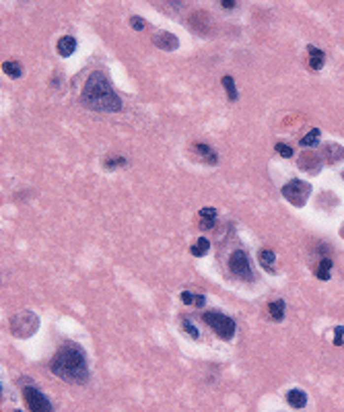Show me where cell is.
Here are the masks:
<instances>
[{
  "mask_svg": "<svg viewBox=\"0 0 344 412\" xmlns=\"http://www.w3.org/2000/svg\"><path fill=\"white\" fill-rule=\"evenodd\" d=\"M37 328H39V317L33 311H29V309L15 313L13 319H10V332L17 338H29L35 334Z\"/></svg>",
  "mask_w": 344,
  "mask_h": 412,
  "instance_id": "277c9868",
  "label": "cell"
},
{
  "mask_svg": "<svg viewBox=\"0 0 344 412\" xmlns=\"http://www.w3.org/2000/svg\"><path fill=\"white\" fill-rule=\"evenodd\" d=\"M13 412H23V410H13Z\"/></svg>",
  "mask_w": 344,
  "mask_h": 412,
  "instance_id": "f546056e",
  "label": "cell"
},
{
  "mask_svg": "<svg viewBox=\"0 0 344 412\" xmlns=\"http://www.w3.org/2000/svg\"><path fill=\"white\" fill-rule=\"evenodd\" d=\"M284 301L282 299H278V301H272L270 305H268V313H270V317L274 319V322H282L284 319Z\"/></svg>",
  "mask_w": 344,
  "mask_h": 412,
  "instance_id": "5bb4252c",
  "label": "cell"
},
{
  "mask_svg": "<svg viewBox=\"0 0 344 412\" xmlns=\"http://www.w3.org/2000/svg\"><path fill=\"white\" fill-rule=\"evenodd\" d=\"M144 25H146L144 19H142V17H138V15H134V17L130 19V27H132V29H136V31L144 29Z\"/></svg>",
  "mask_w": 344,
  "mask_h": 412,
  "instance_id": "cb8c5ba5",
  "label": "cell"
},
{
  "mask_svg": "<svg viewBox=\"0 0 344 412\" xmlns=\"http://www.w3.org/2000/svg\"><path fill=\"white\" fill-rule=\"evenodd\" d=\"M202 319L206 324H208L210 328H212V332L219 338H223V340H231L233 336H235V330H237V326H235V322L229 315H225V313H221V311H206V313H202Z\"/></svg>",
  "mask_w": 344,
  "mask_h": 412,
  "instance_id": "3957f363",
  "label": "cell"
},
{
  "mask_svg": "<svg viewBox=\"0 0 344 412\" xmlns=\"http://www.w3.org/2000/svg\"><path fill=\"white\" fill-rule=\"evenodd\" d=\"M2 72H6L10 78H19V76H23V66H21V62L6 60V62H2Z\"/></svg>",
  "mask_w": 344,
  "mask_h": 412,
  "instance_id": "e0dca14e",
  "label": "cell"
},
{
  "mask_svg": "<svg viewBox=\"0 0 344 412\" xmlns=\"http://www.w3.org/2000/svg\"><path fill=\"white\" fill-rule=\"evenodd\" d=\"M342 336H344V328L338 326L334 330V346H342Z\"/></svg>",
  "mask_w": 344,
  "mask_h": 412,
  "instance_id": "d4e9b609",
  "label": "cell"
},
{
  "mask_svg": "<svg viewBox=\"0 0 344 412\" xmlns=\"http://www.w3.org/2000/svg\"><path fill=\"white\" fill-rule=\"evenodd\" d=\"M317 140H319V130L313 128V130H309L307 136L301 138V146H313V144H317Z\"/></svg>",
  "mask_w": 344,
  "mask_h": 412,
  "instance_id": "44dd1931",
  "label": "cell"
},
{
  "mask_svg": "<svg viewBox=\"0 0 344 412\" xmlns=\"http://www.w3.org/2000/svg\"><path fill=\"white\" fill-rule=\"evenodd\" d=\"M221 83H223V87H225V91H227V95H229V101H237L239 93H237V89H235V81H233V76L225 74V76L221 78Z\"/></svg>",
  "mask_w": 344,
  "mask_h": 412,
  "instance_id": "ffe728a7",
  "label": "cell"
},
{
  "mask_svg": "<svg viewBox=\"0 0 344 412\" xmlns=\"http://www.w3.org/2000/svg\"><path fill=\"white\" fill-rule=\"evenodd\" d=\"M23 398H25V404L31 412H54L52 402L37 390V387H25V390H23Z\"/></svg>",
  "mask_w": 344,
  "mask_h": 412,
  "instance_id": "52a82bcc",
  "label": "cell"
},
{
  "mask_svg": "<svg viewBox=\"0 0 344 412\" xmlns=\"http://www.w3.org/2000/svg\"><path fill=\"white\" fill-rule=\"evenodd\" d=\"M286 402H289L293 408H305L307 394L303 390H291L289 394H286Z\"/></svg>",
  "mask_w": 344,
  "mask_h": 412,
  "instance_id": "7c38bea8",
  "label": "cell"
},
{
  "mask_svg": "<svg viewBox=\"0 0 344 412\" xmlns=\"http://www.w3.org/2000/svg\"><path fill=\"white\" fill-rule=\"evenodd\" d=\"M56 50H58V54L62 56V58H68V56H72L74 50H76V39L70 37V35H62L58 39V43H56Z\"/></svg>",
  "mask_w": 344,
  "mask_h": 412,
  "instance_id": "9c48e42d",
  "label": "cell"
},
{
  "mask_svg": "<svg viewBox=\"0 0 344 412\" xmlns=\"http://www.w3.org/2000/svg\"><path fill=\"white\" fill-rule=\"evenodd\" d=\"M340 235H342V239H344V227H342V229H340Z\"/></svg>",
  "mask_w": 344,
  "mask_h": 412,
  "instance_id": "f1b7e54d",
  "label": "cell"
},
{
  "mask_svg": "<svg viewBox=\"0 0 344 412\" xmlns=\"http://www.w3.org/2000/svg\"><path fill=\"white\" fill-rule=\"evenodd\" d=\"M181 328H183V332L192 338V340H198L200 338V334H198V330H196V326H194L190 319H183V324H181Z\"/></svg>",
  "mask_w": 344,
  "mask_h": 412,
  "instance_id": "7402d4cb",
  "label": "cell"
},
{
  "mask_svg": "<svg viewBox=\"0 0 344 412\" xmlns=\"http://www.w3.org/2000/svg\"><path fill=\"white\" fill-rule=\"evenodd\" d=\"M276 153H278L280 157H284V159H291V157H293V148H291L289 144L278 142V144H276Z\"/></svg>",
  "mask_w": 344,
  "mask_h": 412,
  "instance_id": "603a6c76",
  "label": "cell"
},
{
  "mask_svg": "<svg viewBox=\"0 0 344 412\" xmlns=\"http://www.w3.org/2000/svg\"><path fill=\"white\" fill-rule=\"evenodd\" d=\"M153 43L159 50H165V52H173L179 48V39L169 31H157L153 37Z\"/></svg>",
  "mask_w": 344,
  "mask_h": 412,
  "instance_id": "ba28073f",
  "label": "cell"
},
{
  "mask_svg": "<svg viewBox=\"0 0 344 412\" xmlns=\"http://www.w3.org/2000/svg\"><path fill=\"white\" fill-rule=\"evenodd\" d=\"M194 151H196V153L202 157V161H206L208 165H216V161H219L208 144H194Z\"/></svg>",
  "mask_w": 344,
  "mask_h": 412,
  "instance_id": "4fadbf2b",
  "label": "cell"
},
{
  "mask_svg": "<svg viewBox=\"0 0 344 412\" xmlns=\"http://www.w3.org/2000/svg\"><path fill=\"white\" fill-rule=\"evenodd\" d=\"M181 301L186 303V305H194V295L188 293V291H183V293H181Z\"/></svg>",
  "mask_w": 344,
  "mask_h": 412,
  "instance_id": "484cf974",
  "label": "cell"
},
{
  "mask_svg": "<svg viewBox=\"0 0 344 412\" xmlns=\"http://www.w3.org/2000/svg\"><path fill=\"white\" fill-rule=\"evenodd\" d=\"M324 155L328 157V161H342L344 159V148L340 144H326L324 146Z\"/></svg>",
  "mask_w": 344,
  "mask_h": 412,
  "instance_id": "9a60e30c",
  "label": "cell"
},
{
  "mask_svg": "<svg viewBox=\"0 0 344 412\" xmlns=\"http://www.w3.org/2000/svg\"><path fill=\"white\" fill-rule=\"evenodd\" d=\"M50 371L66 383H85L89 379L85 350L76 344H62L50 361Z\"/></svg>",
  "mask_w": 344,
  "mask_h": 412,
  "instance_id": "6da1fadb",
  "label": "cell"
},
{
  "mask_svg": "<svg viewBox=\"0 0 344 412\" xmlns=\"http://www.w3.org/2000/svg\"><path fill=\"white\" fill-rule=\"evenodd\" d=\"M208 249H210V241L206 237H200L196 243L192 245V249H190V254L194 256V258H202V256H206L208 254Z\"/></svg>",
  "mask_w": 344,
  "mask_h": 412,
  "instance_id": "2e32d148",
  "label": "cell"
},
{
  "mask_svg": "<svg viewBox=\"0 0 344 412\" xmlns=\"http://www.w3.org/2000/svg\"><path fill=\"white\" fill-rule=\"evenodd\" d=\"M280 192L293 206H305L309 194H311V186H309L307 181H301V179H291L289 184L282 186Z\"/></svg>",
  "mask_w": 344,
  "mask_h": 412,
  "instance_id": "5b68a950",
  "label": "cell"
},
{
  "mask_svg": "<svg viewBox=\"0 0 344 412\" xmlns=\"http://www.w3.org/2000/svg\"><path fill=\"white\" fill-rule=\"evenodd\" d=\"M229 270H231L235 276L243 278V280H254V272H251V264L249 258L243 249H235L229 256Z\"/></svg>",
  "mask_w": 344,
  "mask_h": 412,
  "instance_id": "8992f818",
  "label": "cell"
},
{
  "mask_svg": "<svg viewBox=\"0 0 344 412\" xmlns=\"http://www.w3.org/2000/svg\"><path fill=\"white\" fill-rule=\"evenodd\" d=\"M200 225L202 229H212L214 227V221H216V208H212V206H206V208H202L200 212Z\"/></svg>",
  "mask_w": 344,
  "mask_h": 412,
  "instance_id": "30bf717a",
  "label": "cell"
},
{
  "mask_svg": "<svg viewBox=\"0 0 344 412\" xmlns=\"http://www.w3.org/2000/svg\"><path fill=\"white\" fill-rule=\"evenodd\" d=\"M81 103L91 111H101V113H116L122 109V99L113 91L111 83L103 72L89 74L87 83L81 93Z\"/></svg>",
  "mask_w": 344,
  "mask_h": 412,
  "instance_id": "7a4b0ae2",
  "label": "cell"
},
{
  "mask_svg": "<svg viewBox=\"0 0 344 412\" xmlns=\"http://www.w3.org/2000/svg\"><path fill=\"white\" fill-rule=\"evenodd\" d=\"M342 177H344V171H342Z\"/></svg>",
  "mask_w": 344,
  "mask_h": 412,
  "instance_id": "4dcf8cb0",
  "label": "cell"
},
{
  "mask_svg": "<svg viewBox=\"0 0 344 412\" xmlns=\"http://www.w3.org/2000/svg\"><path fill=\"white\" fill-rule=\"evenodd\" d=\"M258 260H260L262 268H266V270L274 272L272 264H274V260H276V256H274V251H272V249H262L260 254H258Z\"/></svg>",
  "mask_w": 344,
  "mask_h": 412,
  "instance_id": "d6986e66",
  "label": "cell"
},
{
  "mask_svg": "<svg viewBox=\"0 0 344 412\" xmlns=\"http://www.w3.org/2000/svg\"><path fill=\"white\" fill-rule=\"evenodd\" d=\"M223 6H225V8H233V6H235V2H233V0H225Z\"/></svg>",
  "mask_w": 344,
  "mask_h": 412,
  "instance_id": "83f0119b",
  "label": "cell"
},
{
  "mask_svg": "<svg viewBox=\"0 0 344 412\" xmlns=\"http://www.w3.org/2000/svg\"><path fill=\"white\" fill-rule=\"evenodd\" d=\"M332 260L330 258H324L322 262L317 264V268H315V276L319 278V280H330V270H332Z\"/></svg>",
  "mask_w": 344,
  "mask_h": 412,
  "instance_id": "ac0fdd59",
  "label": "cell"
},
{
  "mask_svg": "<svg viewBox=\"0 0 344 412\" xmlns=\"http://www.w3.org/2000/svg\"><path fill=\"white\" fill-rule=\"evenodd\" d=\"M307 50H309V66H311L313 70H319V68L324 66V60H326L324 52L319 48H315V45H309Z\"/></svg>",
  "mask_w": 344,
  "mask_h": 412,
  "instance_id": "8fae6325",
  "label": "cell"
},
{
  "mask_svg": "<svg viewBox=\"0 0 344 412\" xmlns=\"http://www.w3.org/2000/svg\"><path fill=\"white\" fill-rule=\"evenodd\" d=\"M194 305H196V307H204V297L202 295H194Z\"/></svg>",
  "mask_w": 344,
  "mask_h": 412,
  "instance_id": "4316f807",
  "label": "cell"
}]
</instances>
